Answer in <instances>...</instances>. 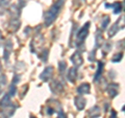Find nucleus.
Returning a JSON list of instances; mask_svg holds the SVG:
<instances>
[{"instance_id": "6ab92c4d", "label": "nucleus", "mask_w": 125, "mask_h": 118, "mask_svg": "<svg viewBox=\"0 0 125 118\" xmlns=\"http://www.w3.org/2000/svg\"><path fill=\"white\" fill-rule=\"evenodd\" d=\"M122 57H123V53H118V54H116V56H114V58L112 59V61L114 62V63H117V62H120L121 60H122Z\"/></svg>"}, {"instance_id": "39448f33", "label": "nucleus", "mask_w": 125, "mask_h": 118, "mask_svg": "<svg viewBox=\"0 0 125 118\" xmlns=\"http://www.w3.org/2000/svg\"><path fill=\"white\" fill-rule=\"evenodd\" d=\"M11 49H13V44H11L10 41H7L4 44V52H3V58L5 59V61H9Z\"/></svg>"}, {"instance_id": "f257e3e1", "label": "nucleus", "mask_w": 125, "mask_h": 118, "mask_svg": "<svg viewBox=\"0 0 125 118\" xmlns=\"http://www.w3.org/2000/svg\"><path fill=\"white\" fill-rule=\"evenodd\" d=\"M65 3V0H56L54 4L50 7L45 13V25L50 26L56 19L58 14L61 13V10Z\"/></svg>"}, {"instance_id": "5701e85b", "label": "nucleus", "mask_w": 125, "mask_h": 118, "mask_svg": "<svg viewBox=\"0 0 125 118\" xmlns=\"http://www.w3.org/2000/svg\"><path fill=\"white\" fill-rule=\"evenodd\" d=\"M2 70V67H1V63H0V71Z\"/></svg>"}, {"instance_id": "0eeeda50", "label": "nucleus", "mask_w": 125, "mask_h": 118, "mask_svg": "<svg viewBox=\"0 0 125 118\" xmlns=\"http://www.w3.org/2000/svg\"><path fill=\"white\" fill-rule=\"evenodd\" d=\"M77 78V71H76V68H71L69 70V73H68V80L71 82V83H74L76 81Z\"/></svg>"}, {"instance_id": "f3484780", "label": "nucleus", "mask_w": 125, "mask_h": 118, "mask_svg": "<svg viewBox=\"0 0 125 118\" xmlns=\"http://www.w3.org/2000/svg\"><path fill=\"white\" fill-rule=\"evenodd\" d=\"M16 91H17V87H16L15 84L11 83V85H10V93H9V95L10 96H14L15 94H16Z\"/></svg>"}, {"instance_id": "aec40b11", "label": "nucleus", "mask_w": 125, "mask_h": 118, "mask_svg": "<svg viewBox=\"0 0 125 118\" xmlns=\"http://www.w3.org/2000/svg\"><path fill=\"white\" fill-rule=\"evenodd\" d=\"M66 70V63L65 62H60V72H64Z\"/></svg>"}, {"instance_id": "412c9836", "label": "nucleus", "mask_w": 125, "mask_h": 118, "mask_svg": "<svg viewBox=\"0 0 125 118\" xmlns=\"http://www.w3.org/2000/svg\"><path fill=\"white\" fill-rule=\"evenodd\" d=\"M57 118H67V116H66V114H65L64 112H62V111H60Z\"/></svg>"}, {"instance_id": "6e6552de", "label": "nucleus", "mask_w": 125, "mask_h": 118, "mask_svg": "<svg viewBox=\"0 0 125 118\" xmlns=\"http://www.w3.org/2000/svg\"><path fill=\"white\" fill-rule=\"evenodd\" d=\"M78 94H87L90 92V85L89 84H83L77 88Z\"/></svg>"}, {"instance_id": "1a4fd4ad", "label": "nucleus", "mask_w": 125, "mask_h": 118, "mask_svg": "<svg viewBox=\"0 0 125 118\" xmlns=\"http://www.w3.org/2000/svg\"><path fill=\"white\" fill-rule=\"evenodd\" d=\"M103 66L104 64L102 62H99L98 63V70H97V73L95 74V77H94V81H98L99 78L101 77V75H102V71H103Z\"/></svg>"}, {"instance_id": "9d476101", "label": "nucleus", "mask_w": 125, "mask_h": 118, "mask_svg": "<svg viewBox=\"0 0 125 118\" xmlns=\"http://www.w3.org/2000/svg\"><path fill=\"white\" fill-rule=\"evenodd\" d=\"M89 114L90 116H91V118H97L100 116V109L98 107H94L93 109H91L89 111Z\"/></svg>"}, {"instance_id": "f03ea898", "label": "nucleus", "mask_w": 125, "mask_h": 118, "mask_svg": "<svg viewBox=\"0 0 125 118\" xmlns=\"http://www.w3.org/2000/svg\"><path fill=\"white\" fill-rule=\"evenodd\" d=\"M89 28H90V22H87L79 30H78V33H77V42L79 43V44L83 43V41L85 40V38L88 37Z\"/></svg>"}, {"instance_id": "4468645a", "label": "nucleus", "mask_w": 125, "mask_h": 118, "mask_svg": "<svg viewBox=\"0 0 125 118\" xmlns=\"http://www.w3.org/2000/svg\"><path fill=\"white\" fill-rule=\"evenodd\" d=\"M119 29H120V26L118 25V22H117V23H115V24L113 25V27L111 28V30L108 31V36H109V37H112V36H115V35H116V33H117V31H118Z\"/></svg>"}, {"instance_id": "4be33fe9", "label": "nucleus", "mask_w": 125, "mask_h": 118, "mask_svg": "<svg viewBox=\"0 0 125 118\" xmlns=\"http://www.w3.org/2000/svg\"><path fill=\"white\" fill-rule=\"evenodd\" d=\"M111 118H117V114H116L115 111H112V116H111Z\"/></svg>"}, {"instance_id": "7ed1b4c3", "label": "nucleus", "mask_w": 125, "mask_h": 118, "mask_svg": "<svg viewBox=\"0 0 125 118\" xmlns=\"http://www.w3.org/2000/svg\"><path fill=\"white\" fill-rule=\"evenodd\" d=\"M52 74H53V68L51 66H48V67H46V69L41 73L40 78L44 82H48L50 78H51Z\"/></svg>"}, {"instance_id": "dca6fc26", "label": "nucleus", "mask_w": 125, "mask_h": 118, "mask_svg": "<svg viewBox=\"0 0 125 118\" xmlns=\"http://www.w3.org/2000/svg\"><path fill=\"white\" fill-rule=\"evenodd\" d=\"M9 6V0H0V14H1V10H6Z\"/></svg>"}, {"instance_id": "423d86ee", "label": "nucleus", "mask_w": 125, "mask_h": 118, "mask_svg": "<svg viewBox=\"0 0 125 118\" xmlns=\"http://www.w3.org/2000/svg\"><path fill=\"white\" fill-rule=\"evenodd\" d=\"M85 104H87V101H85V99L83 97H81V96L75 97V106L77 107V109L79 110V111H81V110L84 109Z\"/></svg>"}, {"instance_id": "f8f14e48", "label": "nucleus", "mask_w": 125, "mask_h": 118, "mask_svg": "<svg viewBox=\"0 0 125 118\" xmlns=\"http://www.w3.org/2000/svg\"><path fill=\"white\" fill-rule=\"evenodd\" d=\"M107 91L109 92V94H111V96H116L117 94H118V85L116 84H112L111 86H109V88Z\"/></svg>"}, {"instance_id": "9b49d317", "label": "nucleus", "mask_w": 125, "mask_h": 118, "mask_svg": "<svg viewBox=\"0 0 125 118\" xmlns=\"http://www.w3.org/2000/svg\"><path fill=\"white\" fill-rule=\"evenodd\" d=\"M105 6H112V7H114V13L115 14H119L121 11H122V4H121L120 2H116L114 3V4H105Z\"/></svg>"}, {"instance_id": "20e7f679", "label": "nucleus", "mask_w": 125, "mask_h": 118, "mask_svg": "<svg viewBox=\"0 0 125 118\" xmlns=\"http://www.w3.org/2000/svg\"><path fill=\"white\" fill-rule=\"evenodd\" d=\"M71 62L73 63L74 66H80L83 63V57H81V53H79V51H76L71 57Z\"/></svg>"}, {"instance_id": "b1692460", "label": "nucleus", "mask_w": 125, "mask_h": 118, "mask_svg": "<svg viewBox=\"0 0 125 118\" xmlns=\"http://www.w3.org/2000/svg\"><path fill=\"white\" fill-rule=\"evenodd\" d=\"M31 118H34V117H31Z\"/></svg>"}, {"instance_id": "ddd939ff", "label": "nucleus", "mask_w": 125, "mask_h": 118, "mask_svg": "<svg viewBox=\"0 0 125 118\" xmlns=\"http://www.w3.org/2000/svg\"><path fill=\"white\" fill-rule=\"evenodd\" d=\"M50 87H51V89L53 90V91H55V92H57V93L62 90V85L61 84V83H58L57 81H54Z\"/></svg>"}, {"instance_id": "2eb2a0df", "label": "nucleus", "mask_w": 125, "mask_h": 118, "mask_svg": "<svg viewBox=\"0 0 125 118\" xmlns=\"http://www.w3.org/2000/svg\"><path fill=\"white\" fill-rule=\"evenodd\" d=\"M6 85V76L5 75H1L0 76V94L2 93L3 89H4Z\"/></svg>"}, {"instance_id": "a211bd4d", "label": "nucleus", "mask_w": 125, "mask_h": 118, "mask_svg": "<svg viewBox=\"0 0 125 118\" xmlns=\"http://www.w3.org/2000/svg\"><path fill=\"white\" fill-rule=\"evenodd\" d=\"M108 23H109V18L107 17V16H105L104 19H103V21H102V23H101V27H102V29H105V28H106Z\"/></svg>"}]
</instances>
